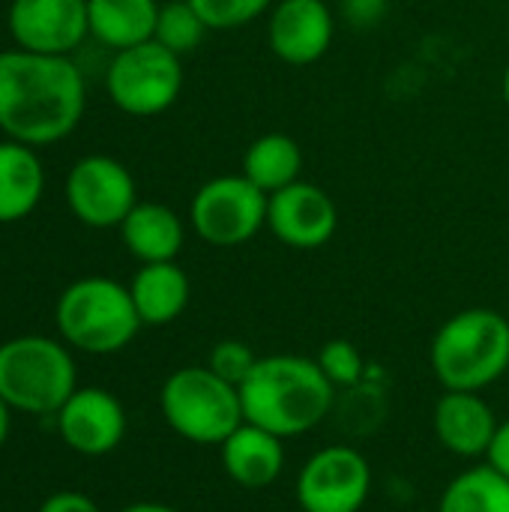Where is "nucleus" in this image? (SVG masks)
Here are the masks:
<instances>
[{"label": "nucleus", "instance_id": "nucleus-1", "mask_svg": "<svg viewBox=\"0 0 509 512\" xmlns=\"http://www.w3.org/2000/svg\"><path fill=\"white\" fill-rule=\"evenodd\" d=\"M87 108V81L72 57L0 51V132L30 147L69 138Z\"/></svg>", "mask_w": 509, "mask_h": 512}, {"label": "nucleus", "instance_id": "nucleus-2", "mask_svg": "<svg viewBox=\"0 0 509 512\" xmlns=\"http://www.w3.org/2000/svg\"><path fill=\"white\" fill-rule=\"evenodd\" d=\"M246 423H255L282 441L318 429L336 405V387L318 360L300 354L258 357L252 375L240 384Z\"/></svg>", "mask_w": 509, "mask_h": 512}, {"label": "nucleus", "instance_id": "nucleus-3", "mask_svg": "<svg viewBox=\"0 0 509 512\" xmlns=\"http://www.w3.org/2000/svg\"><path fill=\"white\" fill-rule=\"evenodd\" d=\"M429 363L444 390L483 393L509 372V321L483 306L456 312L438 327Z\"/></svg>", "mask_w": 509, "mask_h": 512}, {"label": "nucleus", "instance_id": "nucleus-4", "mask_svg": "<svg viewBox=\"0 0 509 512\" xmlns=\"http://www.w3.org/2000/svg\"><path fill=\"white\" fill-rule=\"evenodd\" d=\"M54 327L72 351L108 357L129 348L144 324L135 312L129 285L108 276H84L60 291Z\"/></svg>", "mask_w": 509, "mask_h": 512}, {"label": "nucleus", "instance_id": "nucleus-5", "mask_svg": "<svg viewBox=\"0 0 509 512\" xmlns=\"http://www.w3.org/2000/svg\"><path fill=\"white\" fill-rule=\"evenodd\" d=\"M78 390V366L63 339L24 333L0 342V399L12 414L54 417Z\"/></svg>", "mask_w": 509, "mask_h": 512}, {"label": "nucleus", "instance_id": "nucleus-6", "mask_svg": "<svg viewBox=\"0 0 509 512\" xmlns=\"http://www.w3.org/2000/svg\"><path fill=\"white\" fill-rule=\"evenodd\" d=\"M162 420L174 435L198 447H219L246 417L240 387L222 381L210 366H183L159 390Z\"/></svg>", "mask_w": 509, "mask_h": 512}, {"label": "nucleus", "instance_id": "nucleus-7", "mask_svg": "<svg viewBox=\"0 0 509 512\" xmlns=\"http://www.w3.org/2000/svg\"><path fill=\"white\" fill-rule=\"evenodd\" d=\"M183 90V57L147 39L114 51L105 69V93L129 117L165 114Z\"/></svg>", "mask_w": 509, "mask_h": 512}, {"label": "nucleus", "instance_id": "nucleus-8", "mask_svg": "<svg viewBox=\"0 0 509 512\" xmlns=\"http://www.w3.org/2000/svg\"><path fill=\"white\" fill-rule=\"evenodd\" d=\"M267 198L243 174H222L198 186L189 222L207 246L237 249L267 228Z\"/></svg>", "mask_w": 509, "mask_h": 512}, {"label": "nucleus", "instance_id": "nucleus-9", "mask_svg": "<svg viewBox=\"0 0 509 512\" xmlns=\"http://www.w3.org/2000/svg\"><path fill=\"white\" fill-rule=\"evenodd\" d=\"M63 195L69 213L81 225L105 231L120 228L129 210L138 204V183L120 159L90 153L69 168Z\"/></svg>", "mask_w": 509, "mask_h": 512}, {"label": "nucleus", "instance_id": "nucleus-10", "mask_svg": "<svg viewBox=\"0 0 509 512\" xmlns=\"http://www.w3.org/2000/svg\"><path fill=\"white\" fill-rule=\"evenodd\" d=\"M369 495V459L348 444L312 453L297 474V504L303 512H363Z\"/></svg>", "mask_w": 509, "mask_h": 512}, {"label": "nucleus", "instance_id": "nucleus-11", "mask_svg": "<svg viewBox=\"0 0 509 512\" xmlns=\"http://www.w3.org/2000/svg\"><path fill=\"white\" fill-rule=\"evenodd\" d=\"M6 27L15 48L72 57L90 36L87 0H12Z\"/></svg>", "mask_w": 509, "mask_h": 512}, {"label": "nucleus", "instance_id": "nucleus-12", "mask_svg": "<svg viewBox=\"0 0 509 512\" xmlns=\"http://www.w3.org/2000/svg\"><path fill=\"white\" fill-rule=\"evenodd\" d=\"M267 228L282 246L312 252L336 237L339 207L321 186L297 180L267 198Z\"/></svg>", "mask_w": 509, "mask_h": 512}, {"label": "nucleus", "instance_id": "nucleus-13", "mask_svg": "<svg viewBox=\"0 0 509 512\" xmlns=\"http://www.w3.org/2000/svg\"><path fill=\"white\" fill-rule=\"evenodd\" d=\"M57 435L63 444L87 459L114 453L126 438V408L102 387H78L63 408L54 414Z\"/></svg>", "mask_w": 509, "mask_h": 512}, {"label": "nucleus", "instance_id": "nucleus-14", "mask_svg": "<svg viewBox=\"0 0 509 512\" xmlns=\"http://www.w3.org/2000/svg\"><path fill=\"white\" fill-rule=\"evenodd\" d=\"M336 36L327 0H276L267 15V45L288 66L318 63Z\"/></svg>", "mask_w": 509, "mask_h": 512}, {"label": "nucleus", "instance_id": "nucleus-15", "mask_svg": "<svg viewBox=\"0 0 509 512\" xmlns=\"http://www.w3.org/2000/svg\"><path fill=\"white\" fill-rule=\"evenodd\" d=\"M498 417L483 393L444 390L432 411V429L441 447L459 459H486L498 432Z\"/></svg>", "mask_w": 509, "mask_h": 512}, {"label": "nucleus", "instance_id": "nucleus-16", "mask_svg": "<svg viewBox=\"0 0 509 512\" xmlns=\"http://www.w3.org/2000/svg\"><path fill=\"white\" fill-rule=\"evenodd\" d=\"M219 456L228 480L246 492L273 486L285 471V441L246 420L219 444Z\"/></svg>", "mask_w": 509, "mask_h": 512}, {"label": "nucleus", "instance_id": "nucleus-17", "mask_svg": "<svg viewBox=\"0 0 509 512\" xmlns=\"http://www.w3.org/2000/svg\"><path fill=\"white\" fill-rule=\"evenodd\" d=\"M117 231L126 252L141 264L177 261L186 243L183 219L159 201H138Z\"/></svg>", "mask_w": 509, "mask_h": 512}, {"label": "nucleus", "instance_id": "nucleus-18", "mask_svg": "<svg viewBox=\"0 0 509 512\" xmlns=\"http://www.w3.org/2000/svg\"><path fill=\"white\" fill-rule=\"evenodd\" d=\"M129 294L144 327H165L186 312L192 282L177 261L141 264L129 282Z\"/></svg>", "mask_w": 509, "mask_h": 512}, {"label": "nucleus", "instance_id": "nucleus-19", "mask_svg": "<svg viewBox=\"0 0 509 512\" xmlns=\"http://www.w3.org/2000/svg\"><path fill=\"white\" fill-rule=\"evenodd\" d=\"M45 195V165L36 147L0 141V225L27 219Z\"/></svg>", "mask_w": 509, "mask_h": 512}, {"label": "nucleus", "instance_id": "nucleus-20", "mask_svg": "<svg viewBox=\"0 0 509 512\" xmlns=\"http://www.w3.org/2000/svg\"><path fill=\"white\" fill-rule=\"evenodd\" d=\"M156 15V0H87L90 36L111 51H123L153 39Z\"/></svg>", "mask_w": 509, "mask_h": 512}, {"label": "nucleus", "instance_id": "nucleus-21", "mask_svg": "<svg viewBox=\"0 0 509 512\" xmlns=\"http://www.w3.org/2000/svg\"><path fill=\"white\" fill-rule=\"evenodd\" d=\"M249 183H255L264 195H273L303 174V150L285 132H264L258 135L243 153V171Z\"/></svg>", "mask_w": 509, "mask_h": 512}, {"label": "nucleus", "instance_id": "nucleus-22", "mask_svg": "<svg viewBox=\"0 0 509 512\" xmlns=\"http://www.w3.org/2000/svg\"><path fill=\"white\" fill-rule=\"evenodd\" d=\"M438 512H509V480L492 465L468 468L447 483Z\"/></svg>", "mask_w": 509, "mask_h": 512}, {"label": "nucleus", "instance_id": "nucleus-23", "mask_svg": "<svg viewBox=\"0 0 509 512\" xmlns=\"http://www.w3.org/2000/svg\"><path fill=\"white\" fill-rule=\"evenodd\" d=\"M207 30H210V27L204 24V18L198 15V9H195L189 0H168V3H159L153 39H156L159 45H165L168 51H174L177 57L192 54V51L204 42Z\"/></svg>", "mask_w": 509, "mask_h": 512}, {"label": "nucleus", "instance_id": "nucleus-24", "mask_svg": "<svg viewBox=\"0 0 509 512\" xmlns=\"http://www.w3.org/2000/svg\"><path fill=\"white\" fill-rule=\"evenodd\" d=\"M318 366L336 390H354L366 378V360L360 348L348 339H330L318 351Z\"/></svg>", "mask_w": 509, "mask_h": 512}, {"label": "nucleus", "instance_id": "nucleus-25", "mask_svg": "<svg viewBox=\"0 0 509 512\" xmlns=\"http://www.w3.org/2000/svg\"><path fill=\"white\" fill-rule=\"evenodd\" d=\"M210 30H240L273 9L276 0H189Z\"/></svg>", "mask_w": 509, "mask_h": 512}, {"label": "nucleus", "instance_id": "nucleus-26", "mask_svg": "<svg viewBox=\"0 0 509 512\" xmlns=\"http://www.w3.org/2000/svg\"><path fill=\"white\" fill-rule=\"evenodd\" d=\"M255 363H258L255 351L246 342H240V339H222V342H216L213 351H210V357H207V366L222 381H228L234 387H240L252 375Z\"/></svg>", "mask_w": 509, "mask_h": 512}, {"label": "nucleus", "instance_id": "nucleus-27", "mask_svg": "<svg viewBox=\"0 0 509 512\" xmlns=\"http://www.w3.org/2000/svg\"><path fill=\"white\" fill-rule=\"evenodd\" d=\"M387 12V0H342V15L354 27H375Z\"/></svg>", "mask_w": 509, "mask_h": 512}, {"label": "nucleus", "instance_id": "nucleus-28", "mask_svg": "<svg viewBox=\"0 0 509 512\" xmlns=\"http://www.w3.org/2000/svg\"><path fill=\"white\" fill-rule=\"evenodd\" d=\"M36 512H102L99 504L81 492H54L48 495Z\"/></svg>", "mask_w": 509, "mask_h": 512}, {"label": "nucleus", "instance_id": "nucleus-29", "mask_svg": "<svg viewBox=\"0 0 509 512\" xmlns=\"http://www.w3.org/2000/svg\"><path fill=\"white\" fill-rule=\"evenodd\" d=\"M486 465H492L498 474H504L509 480V420L498 423V432H495L492 447L486 453Z\"/></svg>", "mask_w": 509, "mask_h": 512}, {"label": "nucleus", "instance_id": "nucleus-30", "mask_svg": "<svg viewBox=\"0 0 509 512\" xmlns=\"http://www.w3.org/2000/svg\"><path fill=\"white\" fill-rule=\"evenodd\" d=\"M9 432H12V408L0 399V450L9 441Z\"/></svg>", "mask_w": 509, "mask_h": 512}, {"label": "nucleus", "instance_id": "nucleus-31", "mask_svg": "<svg viewBox=\"0 0 509 512\" xmlns=\"http://www.w3.org/2000/svg\"><path fill=\"white\" fill-rule=\"evenodd\" d=\"M120 512H180V510H174V507H168V504H156V501H138V504L123 507Z\"/></svg>", "mask_w": 509, "mask_h": 512}, {"label": "nucleus", "instance_id": "nucleus-32", "mask_svg": "<svg viewBox=\"0 0 509 512\" xmlns=\"http://www.w3.org/2000/svg\"><path fill=\"white\" fill-rule=\"evenodd\" d=\"M501 90H504V102H507V108H509V66H507V72H504V81H501Z\"/></svg>", "mask_w": 509, "mask_h": 512}, {"label": "nucleus", "instance_id": "nucleus-33", "mask_svg": "<svg viewBox=\"0 0 509 512\" xmlns=\"http://www.w3.org/2000/svg\"><path fill=\"white\" fill-rule=\"evenodd\" d=\"M300 512H303V510H300Z\"/></svg>", "mask_w": 509, "mask_h": 512}]
</instances>
